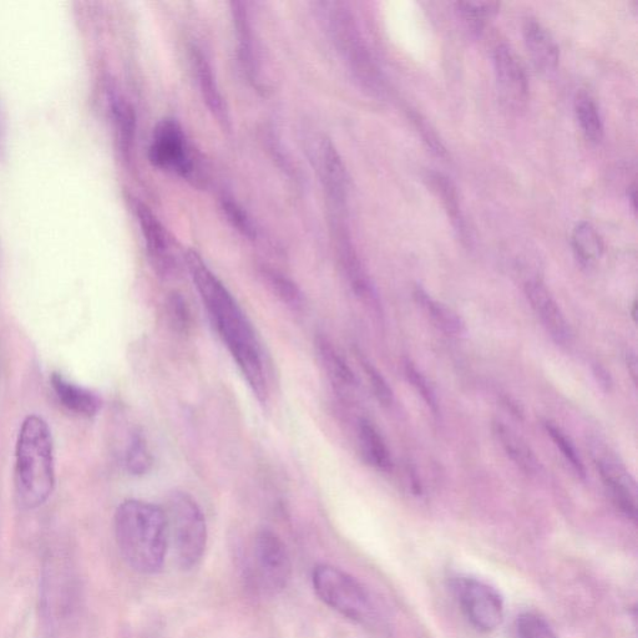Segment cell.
Masks as SVG:
<instances>
[{
	"label": "cell",
	"mask_w": 638,
	"mask_h": 638,
	"mask_svg": "<svg viewBox=\"0 0 638 638\" xmlns=\"http://www.w3.org/2000/svg\"><path fill=\"white\" fill-rule=\"evenodd\" d=\"M405 376H407L408 381L412 383V386L415 388L420 394V397L424 399V402L428 404V407L432 409L434 414L439 413V404L438 398L435 396V392L433 391L432 386L427 381V378L423 376L414 366L412 362H405Z\"/></svg>",
	"instance_id": "obj_35"
},
{
	"label": "cell",
	"mask_w": 638,
	"mask_h": 638,
	"mask_svg": "<svg viewBox=\"0 0 638 638\" xmlns=\"http://www.w3.org/2000/svg\"><path fill=\"white\" fill-rule=\"evenodd\" d=\"M597 448L596 465L599 469L602 481H604L607 494L610 495L612 503L620 509L621 513H630L635 509L636 483L625 465L610 450Z\"/></svg>",
	"instance_id": "obj_11"
},
{
	"label": "cell",
	"mask_w": 638,
	"mask_h": 638,
	"mask_svg": "<svg viewBox=\"0 0 638 638\" xmlns=\"http://www.w3.org/2000/svg\"><path fill=\"white\" fill-rule=\"evenodd\" d=\"M8 145V126H7V114H5V108L2 99H0V159H3L7 154Z\"/></svg>",
	"instance_id": "obj_38"
},
{
	"label": "cell",
	"mask_w": 638,
	"mask_h": 638,
	"mask_svg": "<svg viewBox=\"0 0 638 638\" xmlns=\"http://www.w3.org/2000/svg\"><path fill=\"white\" fill-rule=\"evenodd\" d=\"M626 363L634 383H637V358L635 353L629 352L626 354Z\"/></svg>",
	"instance_id": "obj_40"
},
{
	"label": "cell",
	"mask_w": 638,
	"mask_h": 638,
	"mask_svg": "<svg viewBox=\"0 0 638 638\" xmlns=\"http://www.w3.org/2000/svg\"><path fill=\"white\" fill-rule=\"evenodd\" d=\"M523 35L536 69L543 73L554 72L560 62V49L553 34L538 20L529 18L524 22Z\"/></svg>",
	"instance_id": "obj_16"
},
{
	"label": "cell",
	"mask_w": 638,
	"mask_h": 638,
	"mask_svg": "<svg viewBox=\"0 0 638 638\" xmlns=\"http://www.w3.org/2000/svg\"><path fill=\"white\" fill-rule=\"evenodd\" d=\"M575 114L585 138L590 143L600 144L604 139V123L595 100L589 94L580 93L576 96Z\"/></svg>",
	"instance_id": "obj_27"
},
{
	"label": "cell",
	"mask_w": 638,
	"mask_h": 638,
	"mask_svg": "<svg viewBox=\"0 0 638 638\" xmlns=\"http://www.w3.org/2000/svg\"><path fill=\"white\" fill-rule=\"evenodd\" d=\"M455 12L470 32L480 34L485 25L499 13L498 2H458Z\"/></svg>",
	"instance_id": "obj_28"
},
{
	"label": "cell",
	"mask_w": 638,
	"mask_h": 638,
	"mask_svg": "<svg viewBox=\"0 0 638 638\" xmlns=\"http://www.w3.org/2000/svg\"><path fill=\"white\" fill-rule=\"evenodd\" d=\"M572 251L582 266L594 265L604 255V241L590 222L576 224L571 234Z\"/></svg>",
	"instance_id": "obj_22"
},
{
	"label": "cell",
	"mask_w": 638,
	"mask_h": 638,
	"mask_svg": "<svg viewBox=\"0 0 638 638\" xmlns=\"http://www.w3.org/2000/svg\"><path fill=\"white\" fill-rule=\"evenodd\" d=\"M167 316L176 332L187 333L191 328V312L185 298L180 293H171L167 298Z\"/></svg>",
	"instance_id": "obj_32"
},
{
	"label": "cell",
	"mask_w": 638,
	"mask_h": 638,
	"mask_svg": "<svg viewBox=\"0 0 638 638\" xmlns=\"http://www.w3.org/2000/svg\"><path fill=\"white\" fill-rule=\"evenodd\" d=\"M318 172L324 189L336 206L346 204L349 177L341 154L332 140L322 139L317 150Z\"/></svg>",
	"instance_id": "obj_13"
},
{
	"label": "cell",
	"mask_w": 638,
	"mask_h": 638,
	"mask_svg": "<svg viewBox=\"0 0 638 638\" xmlns=\"http://www.w3.org/2000/svg\"><path fill=\"white\" fill-rule=\"evenodd\" d=\"M414 296L420 306L429 313L435 326L450 336H460L465 332V324L457 312L450 310L443 303L435 302L422 287L415 288Z\"/></svg>",
	"instance_id": "obj_26"
},
{
	"label": "cell",
	"mask_w": 638,
	"mask_h": 638,
	"mask_svg": "<svg viewBox=\"0 0 638 638\" xmlns=\"http://www.w3.org/2000/svg\"><path fill=\"white\" fill-rule=\"evenodd\" d=\"M263 277H265L268 286L275 295L280 298L287 306L297 308L302 305V293L300 288L296 286L295 282H292L290 278L283 276L282 273L275 270H263Z\"/></svg>",
	"instance_id": "obj_31"
},
{
	"label": "cell",
	"mask_w": 638,
	"mask_h": 638,
	"mask_svg": "<svg viewBox=\"0 0 638 638\" xmlns=\"http://www.w3.org/2000/svg\"><path fill=\"white\" fill-rule=\"evenodd\" d=\"M629 200L631 202L632 210L636 211V185L630 187Z\"/></svg>",
	"instance_id": "obj_41"
},
{
	"label": "cell",
	"mask_w": 638,
	"mask_h": 638,
	"mask_svg": "<svg viewBox=\"0 0 638 638\" xmlns=\"http://www.w3.org/2000/svg\"><path fill=\"white\" fill-rule=\"evenodd\" d=\"M452 586L460 609L475 629H498L504 620V600L493 586L469 576L457 577Z\"/></svg>",
	"instance_id": "obj_8"
},
{
	"label": "cell",
	"mask_w": 638,
	"mask_h": 638,
	"mask_svg": "<svg viewBox=\"0 0 638 638\" xmlns=\"http://www.w3.org/2000/svg\"><path fill=\"white\" fill-rule=\"evenodd\" d=\"M149 158L159 169L176 172L182 177H189L194 172L189 141L174 119H164L156 125Z\"/></svg>",
	"instance_id": "obj_9"
},
{
	"label": "cell",
	"mask_w": 638,
	"mask_h": 638,
	"mask_svg": "<svg viewBox=\"0 0 638 638\" xmlns=\"http://www.w3.org/2000/svg\"><path fill=\"white\" fill-rule=\"evenodd\" d=\"M222 210L229 220L230 224L234 226V229L241 232L247 239H256V230L253 227L250 217L246 214V211L237 204V202L231 199L222 200Z\"/></svg>",
	"instance_id": "obj_34"
},
{
	"label": "cell",
	"mask_w": 638,
	"mask_h": 638,
	"mask_svg": "<svg viewBox=\"0 0 638 638\" xmlns=\"http://www.w3.org/2000/svg\"><path fill=\"white\" fill-rule=\"evenodd\" d=\"M55 485L52 433L38 415H30L19 430L15 448V493L25 509L47 503Z\"/></svg>",
	"instance_id": "obj_3"
},
{
	"label": "cell",
	"mask_w": 638,
	"mask_h": 638,
	"mask_svg": "<svg viewBox=\"0 0 638 638\" xmlns=\"http://www.w3.org/2000/svg\"><path fill=\"white\" fill-rule=\"evenodd\" d=\"M526 297L536 315L543 322L550 337L561 346H564L570 339V329L566 319L560 310L558 302L555 301L548 288L543 282L538 280L529 281L525 286Z\"/></svg>",
	"instance_id": "obj_15"
},
{
	"label": "cell",
	"mask_w": 638,
	"mask_h": 638,
	"mask_svg": "<svg viewBox=\"0 0 638 638\" xmlns=\"http://www.w3.org/2000/svg\"><path fill=\"white\" fill-rule=\"evenodd\" d=\"M50 382H52V387L60 402L70 412L85 415V417H94L98 414L101 400L95 393L69 382L59 373H53Z\"/></svg>",
	"instance_id": "obj_18"
},
{
	"label": "cell",
	"mask_w": 638,
	"mask_h": 638,
	"mask_svg": "<svg viewBox=\"0 0 638 638\" xmlns=\"http://www.w3.org/2000/svg\"><path fill=\"white\" fill-rule=\"evenodd\" d=\"M594 374L597 382L600 383L602 389H604V391L606 392L610 391V388L612 386L610 373L607 372L604 367L600 366V364H596V366L594 367Z\"/></svg>",
	"instance_id": "obj_39"
},
{
	"label": "cell",
	"mask_w": 638,
	"mask_h": 638,
	"mask_svg": "<svg viewBox=\"0 0 638 638\" xmlns=\"http://www.w3.org/2000/svg\"><path fill=\"white\" fill-rule=\"evenodd\" d=\"M191 63L207 108L222 124L229 123V113H227L225 100L222 98L211 64L204 53L201 52V49L191 48Z\"/></svg>",
	"instance_id": "obj_17"
},
{
	"label": "cell",
	"mask_w": 638,
	"mask_h": 638,
	"mask_svg": "<svg viewBox=\"0 0 638 638\" xmlns=\"http://www.w3.org/2000/svg\"><path fill=\"white\" fill-rule=\"evenodd\" d=\"M245 576L257 594H280L290 584L292 560L287 546L272 530L258 531L247 554Z\"/></svg>",
	"instance_id": "obj_7"
},
{
	"label": "cell",
	"mask_w": 638,
	"mask_h": 638,
	"mask_svg": "<svg viewBox=\"0 0 638 638\" xmlns=\"http://www.w3.org/2000/svg\"><path fill=\"white\" fill-rule=\"evenodd\" d=\"M312 586L324 605L346 619L363 626L381 624L382 612L371 592L348 572L332 565H317Z\"/></svg>",
	"instance_id": "obj_5"
},
{
	"label": "cell",
	"mask_w": 638,
	"mask_h": 638,
	"mask_svg": "<svg viewBox=\"0 0 638 638\" xmlns=\"http://www.w3.org/2000/svg\"><path fill=\"white\" fill-rule=\"evenodd\" d=\"M111 114H113L116 135L121 153L129 158L133 150L136 133V115L133 106L123 96H111Z\"/></svg>",
	"instance_id": "obj_23"
},
{
	"label": "cell",
	"mask_w": 638,
	"mask_h": 638,
	"mask_svg": "<svg viewBox=\"0 0 638 638\" xmlns=\"http://www.w3.org/2000/svg\"><path fill=\"white\" fill-rule=\"evenodd\" d=\"M494 433L516 467L523 470L526 475L539 473L540 463L536 459L533 450L514 430L506 427L503 423H495Z\"/></svg>",
	"instance_id": "obj_21"
},
{
	"label": "cell",
	"mask_w": 638,
	"mask_h": 638,
	"mask_svg": "<svg viewBox=\"0 0 638 638\" xmlns=\"http://www.w3.org/2000/svg\"><path fill=\"white\" fill-rule=\"evenodd\" d=\"M410 118H412L413 123L415 124V126H417L419 133L422 134L425 143L428 144L433 153L437 154L438 156H444L447 151H445L442 141L438 139L437 134H435V131L430 128V125L427 123V121L422 118V115L414 113L413 111V113L410 114Z\"/></svg>",
	"instance_id": "obj_37"
},
{
	"label": "cell",
	"mask_w": 638,
	"mask_h": 638,
	"mask_svg": "<svg viewBox=\"0 0 638 638\" xmlns=\"http://www.w3.org/2000/svg\"><path fill=\"white\" fill-rule=\"evenodd\" d=\"M125 463L129 473L136 475V477L148 474L153 467V457H151L146 440L140 433L134 434L131 438L128 450H126Z\"/></svg>",
	"instance_id": "obj_30"
},
{
	"label": "cell",
	"mask_w": 638,
	"mask_h": 638,
	"mask_svg": "<svg viewBox=\"0 0 638 638\" xmlns=\"http://www.w3.org/2000/svg\"><path fill=\"white\" fill-rule=\"evenodd\" d=\"M359 443H361L363 457L373 467L381 470L391 468L392 460L386 442L376 427L367 419H362L358 425Z\"/></svg>",
	"instance_id": "obj_25"
},
{
	"label": "cell",
	"mask_w": 638,
	"mask_h": 638,
	"mask_svg": "<svg viewBox=\"0 0 638 638\" xmlns=\"http://www.w3.org/2000/svg\"><path fill=\"white\" fill-rule=\"evenodd\" d=\"M232 17L236 30L237 44H239V57L243 70L247 77L256 79L257 77V58L255 47H253V35L250 17H248L245 4L241 2L231 3Z\"/></svg>",
	"instance_id": "obj_20"
},
{
	"label": "cell",
	"mask_w": 638,
	"mask_h": 638,
	"mask_svg": "<svg viewBox=\"0 0 638 638\" xmlns=\"http://www.w3.org/2000/svg\"><path fill=\"white\" fill-rule=\"evenodd\" d=\"M334 241H336L338 260L349 286L362 301L368 305L377 306V297L372 282L369 280L361 258L353 246L351 236L342 225L334 227Z\"/></svg>",
	"instance_id": "obj_12"
},
{
	"label": "cell",
	"mask_w": 638,
	"mask_h": 638,
	"mask_svg": "<svg viewBox=\"0 0 638 638\" xmlns=\"http://www.w3.org/2000/svg\"><path fill=\"white\" fill-rule=\"evenodd\" d=\"M362 364L364 371H366L368 381L371 383L374 396H376L378 402L384 405V407L392 405L394 399L393 391L392 388L389 387L386 379L382 376L381 372H379L372 363L366 361V359H362Z\"/></svg>",
	"instance_id": "obj_36"
},
{
	"label": "cell",
	"mask_w": 638,
	"mask_h": 638,
	"mask_svg": "<svg viewBox=\"0 0 638 638\" xmlns=\"http://www.w3.org/2000/svg\"><path fill=\"white\" fill-rule=\"evenodd\" d=\"M185 262L222 341L234 357L237 367L240 368L258 402L265 404L268 398L265 369L251 323L248 322L239 303L220 278L206 265L199 253L187 251Z\"/></svg>",
	"instance_id": "obj_1"
},
{
	"label": "cell",
	"mask_w": 638,
	"mask_h": 638,
	"mask_svg": "<svg viewBox=\"0 0 638 638\" xmlns=\"http://www.w3.org/2000/svg\"><path fill=\"white\" fill-rule=\"evenodd\" d=\"M424 180L432 189L433 194L442 202L459 236L462 237L463 241H468L467 222L464 220L462 207H460L457 187L447 176L440 174V172H427Z\"/></svg>",
	"instance_id": "obj_19"
},
{
	"label": "cell",
	"mask_w": 638,
	"mask_h": 638,
	"mask_svg": "<svg viewBox=\"0 0 638 638\" xmlns=\"http://www.w3.org/2000/svg\"><path fill=\"white\" fill-rule=\"evenodd\" d=\"M114 533L120 555L131 569L143 575L162 570L169 550L164 509L143 500H126L116 509Z\"/></svg>",
	"instance_id": "obj_2"
},
{
	"label": "cell",
	"mask_w": 638,
	"mask_h": 638,
	"mask_svg": "<svg viewBox=\"0 0 638 638\" xmlns=\"http://www.w3.org/2000/svg\"><path fill=\"white\" fill-rule=\"evenodd\" d=\"M513 638H559L549 622L535 612H523L516 617Z\"/></svg>",
	"instance_id": "obj_29"
},
{
	"label": "cell",
	"mask_w": 638,
	"mask_h": 638,
	"mask_svg": "<svg viewBox=\"0 0 638 638\" xmlns=\"http://www.w3.org/2000/svg\"><path fill=\"white\" fill-rule=\"evenodd\" d=\"M316 349L328 377H331L333 382L346 387H353L356 384L357 379L351 367L348 366L347 362L344 361L341 354L337 352L336 347H333L332 342L326 336L319 334L316 337Z\"/></svg>",
	"instance_id": "obj_24"
},
{
	"label": "cell",
	"mask_w": 638,
	"mask_h": 638,
	"mask_svg": "<svg viewBox=\"0 0 638 638\" xmlns=\"http://www.w3.org/2000/svg\"><path fill=\"white\" fill-rule=\"evenodd\" d=\"M135 215L143 234L146 251L160 273H169L172 266L169 236L158 216L143 202H135Z\"/></svg>",
	"instance_id": "obj_14"
},
{
	"label": "cell",
	"mask_w": 638,
	"mask_h": 638,
	"mask_svg": "<svg viewBox=\"0 0 638 638\" xmlns=\"http://www.w3.org/2000/svg\"><path fill=\"white\" fill-rule=\"evenodd\" d=\"M165 516L169 546L180 569L190 571L199 566L207 546L204 513L190 494L174 491L166 501Z\"/></svg>",
	"instance_id": "obj_6"
},
{
	"label": "cell",
	"mask_w": 638,
	"mask_h": 638,
	"mask_svg": "<svg viewBox=\"0 0 638 638\" xmlns=\"http://www.w3.org/2000/svg\"><path fill=\"white\" fill-rule=\"evenodd\" d=\"M546 430L554 440L556 447L561 450L562 455H564L567 462L570 463L571 468L575 470V473L579 475L581 478H585V467L582 464L579 454H577L574 445L570 442V439L566 437L562 430L553 423L545 424Z\"/></svg>",
	"instance_id": "obj_33"
},
{
	"label": "cell",
	"mask_w": 638,
	"mask_h": 638,
	"mask_svg": "<svg viewBox=\"0 0 638 638\" xmlns=\"http://www.w3.org/2000/svg\"><path fill=\"white\" fill-rule=\"evenodd\" d=\"M322 13L334 47L352 77L369 95L383 98L387 91L386 79L351 10L341 3H323Z\"/></svg>",
	"instance_id": "obj_4"
},
{
	"label": "cell",
	"mask_w": 638,
	"mask_h": 638,
	"mask_svg": "<svg viewBox=\"0 0 638 638\" xmlns=\"http://www.w3.org/2000/svg\"><path fill=\"white\" fill-rule=\"evenodd\" d=\"M494 72L501 100L511 110L523 109L529 98V80L518 55L506 44L494 50Z\"/></svg>",
	"instance_id": "obj_10"
}]
</instances>
